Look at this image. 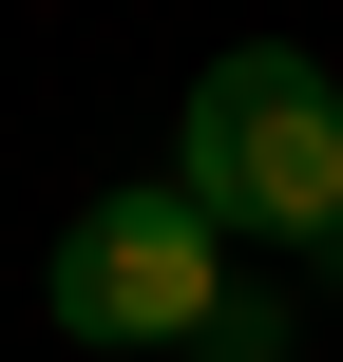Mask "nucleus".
Here are the masks:
<instances>
[{"label": "nucleus", "mask_w": 343, "mask_h": 362, "mask_svg": "<svg viewBox=\"0 0 343 362\" xmlns=\"http://www.w3.org/2000/svg\"><path fill=\"white\" fill-rule=\"evenodd\" d=\"M172 191L210 229H267V248H325L343 229V76L306 38H229L172 115Z\"/></svg>", "instance_id": "1"}, {"label": "nucleus", "mask_w": 343, "mask_h": 362, "mask_svg": "<svg viewBox=\"0 0 343 362\" xmlns=\"http://www.w3.org/2000/svg\"><path fill=\"white\" fill-rule=\"evenodd\" d=\"M38 305H57V344H115V362H191V344H210V305H229V229H210L191 191H95V210L57 229Z\"/></svg>", "instance_id": "2"}, {"label": "nucleus", "mask_w": 343, "mask_h": 362, "mask_svg": "<svg viewBox=\"0 0 343 362\" xmlns=\"http://www.w3.org/2000/svg\"><path fill=\"white\" fill-rule=\"evenodd\" d=\"M286 344H306V305H286V286H229V305H210V344H191V362H286Z\"/></svg>", "instance_id": "3"}]
</instances>
